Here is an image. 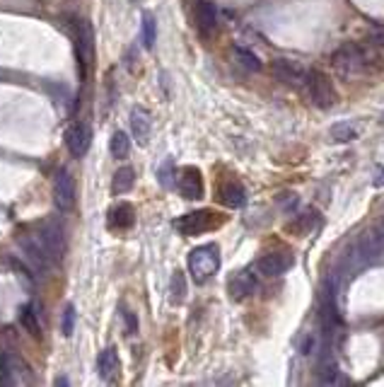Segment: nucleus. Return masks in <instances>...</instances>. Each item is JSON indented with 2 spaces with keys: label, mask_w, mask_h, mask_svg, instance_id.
<instances>
[{
  "label": "nucleus",
  "mask_w": 384,
  "mask_h": 387,
  "mask_svg": "<svg viewBox=\"0 0 384 387\" xmlns=\"http://www.w3.org/2000/svg\"><path fill=\"white\" fill-rule=\"evenodd\" d=\"M372 63V56L365 51L360 44H345L333 53V68L341 78H355V75L365 73L367 65Z\"/></svg>",
  "instance_id": "f257e3e1"
},
{
  "label": "nucleus",
  "mask_w": 384,
  "mask_h": 387,
  "mask_svg": "<svg viewBox=\"0 0 384 387\" xmlns=\"http://www.w3.org/2000/svg\"><path fill=\"white\" fill-rule=\"evenodd\" d=\"M220 269V249L218 244H203L189 254V271L196 283H206Z\"/></svg>",
  "instance_id": "f03ea898"
},
{
  "label": "nucleus",
  "mask_w": 384,
  "mask_h": 387,
  "mask_svg": "<svg viewBox=\"0 0 384 387\" xmlns=\"http://www.w3.org/2000/svg\"><path fill=\"white\" fill-rule=\"evenodd\" d=\"M307 92H310V97L315 100V105L319 109H331L333 105H336V90H333V83L329 80L326 73H322V70L312 68L307 70Z\"/></svg>",
  "instance_id": "7ed1b4c3"
},
{
  "label": "nucleus",
  "mask_w": 384,
  "mask_h": 387,
  "mask_svg": "<svg viewBox=\"0 0 384 387\" xmlns=\"http://www.w3.org/2000/svg\"><path fill=\"white\" fill-rule=\"evenodd\" d=\"M18 244L22 249V257L27 259V264L37 271H48L51 266H56V261L48 257L46 247L41 244V240L37 237V232H22L18 235Z\"/></svg>",
  "instance_id": "20e7f679"
},
{
  "label": "nucleus",
  "mask_w": 384,
  "mask_h": 387,
  "mask_svg": "<svg viewBox=\"0 0 384 387\" xmlns=\"http://www.w3.org/2000/svg\"><path fill=\"white\" fill-rule=\"evenodd\" d=\"M225 221L223 216H218L216 211H194V214H186L184 218L177 221V228L184 232V235L194 237V235H201V232H208V230H216L218 225Z\"/></svg>",
  "instance_id": "39448f33"
},
{
  "label": "nucleus",
  "mask_w": 384,
  "mask_h": 387,
  "mask_svg": "<svg viewBox=\"0 0 384 387\" xmlns=\"http://www.w3.org/2000/svg\"><path fill=\"white\" fill-rule=\"evenodd\" d=\"M37 237L41 240V244L46 247L48 257L58 264V259L63 257L65 249V235H63V225L56 221V218H48L46 223H41V228L37 230Z\"/></svg>",
  "instance_id": "423d86ee"
},
{
  "label": "nucleus",
  "mask_w": 384,
  "mask_h": 387,
  "mask_svg": "<svg viewBox=\"0 0 384 387\" xmlns=\"http://www.w3.org/2000/svg\"><path fill=\"white\" fill-rule=\"evenodd\" d=\"M75 201H78V189H75V179L68 170H61L53 179V204L58 206V211L68 214L75 209Z\"/></svg>",
  "instance_id": "0eeeda50"
},
{
  "label": "nucleus",
  "mask_w": 384,
  "mask_h": 387,
  "mask_svg": "<svg viewBox=\"0 0 384 387\" xmlns=\"http://www.w3.org/2000/svg\"><path fill=\"white\" fill-rule=\"evenodd\" d=\"M273 78L283 85L290 87H303L307 80V70L293 58H276L273 61Z\"/></svg>",
  "instance_id": "6e6552de"
},
{
  "label": "nucleus",
  "mask_w": 384,
  "mask_h": 387,
  "mask_svg": "<svg viewBox=\"0 0 384 387\" xmlns=\"http://www.w3.org/2000/svg\"><path fill=\"white\" fill-rule=\"evenodd\" d=\"M32 383L27 375V366L15 353H3L0 356V385H25Z\"/></svg>",
  "instance_id": "1a4fd4ad"
},
{
  "label": "nucleus",
  "mask_w": 384,
  "mask_h": 387,
  "mask_svg": "<svg viewBox=\"0 0 384 387\" xmlns=\"http://www.w3.org/2000/svg\"><path fill=\"white\" fill-rule=\"evenodd\" d=\"M90 143H92V129L85 122L70 124L68 131H65V148H68L70 155L82 157L90 150Z\"/></svg>",
  "instance_id": "9d476101"
},
{
  "label": "nucleus",
  "mask_w": 384,
  "mask_h": 387,
  "mask_svg": "<svg viewBox=\"0 0 384 387\" xmlns=\"http://www.w3.org/2000/svg\"><path fill=\"white\" fill-rule=\"evenodd\" d=\"M78 58L80 70H87L95 63V29L87 20H78Z\"/></svg>",
  "instance_id": "9b49d317"
},
{
  "label": "nucleus",
  "mask_w": 384,
  "mask_h": 387,
  "mask_svg": "<svg viewBox=\"0 0 384 387\" xmlns=\"http://www.w3.org/2000/svg\"><path fill=\"white\" fill-rule=\"evenodd\" d=\"M293 264L295 259L290 252H271V254H263V257L256 261V269H259L263 276H271L273 279V276L285 274Z\"/></svg>",
  "instance_id": "f8f14e48"
},
{
  "label": "nucleus",
  "mask_w": 384,
  "mask_h": 387,
  "mask_svg": "<svg viewBox=\"0 0 384 387\" xmlns=\"http://www.w3.org/2000/svg\"><path fill=\"white\" fill-rule=\"evenodd\" d=\"M177 187L182 192L184 199H201L203 196V177L196 167H184V170L177 172Z\"/></svg>",
  "instance_id": "ddd939ff"
},
{
  "label": "nucleus",
  "mask_w": 384,
  "mask_h": 387,
  "mask_svg": "<svg viewBox=\"0 0 384 387\" xmlns=\"http://www.w3.org/2000/svg\"><path fill=\"white\" fill-rule=\"evenodd\" d=\"M218 199L227 209H242L246 204V189L244 184H239L237 179H225L218 187Z\"/></svg>",
  "instance_id": "4468645a"
},
{
  "label": "nucleus",
  "mask_w": 384,
  "mask_h": 387,
  "mask_svg": "<svg viewBox=\"0 0 384 387\" xmlns=\"http://www.w3.org/2000/svg\"><path fill=\"white\" fill-rule=\"evenodd\" d=\"M227 291H230V296H232V301H244V298H249L251 293L256 291L254 274H251V271H237V274L230 279Z\"/></svg>",
  "instance_id": "2eb2a0df"
},
{
  "label": "nucleus",
  "mask_w": 384,
  "mask_h": 387,
  "mask_svg": "<svg viewBox=\"0 0 384 387\" xmlns=\"http://www.w3.org/2000/svg\"><path fill=\"white\" fill-rule=\"evenodd\" d=\"M97 368H100V378L107 380V383H112L114 378L119 375V370H121V361H119V353L114 346L104 348L100 353V358H97Z\"/></svg>",
  "instance_id": "dca6fc26"
},
{
  "label": "nucleus",
  "mask_w": 384,
  "mask_h": 387,
  "mask_svg": "<svg viewBox=\"0 0 384 387\" xmlns=\"http://www.w3.org/2000/svg\"><path fill=\"white\" fill-rule=\"evenodd\" d=\"M196 25H199L201 34H211L218 25V10L208 0H199L196 3Z\"/></svg>",
  "instance_id": "f3484780"
},
{
  "label": "nucleus",
  "mask_w": 384,
  "mask_h": 387,
  "mask_svg": "<svg viewBox=\"0 0 384 387\" xmlns=\"http://www.w3.org/2000/svg\"><path fill=\"white\" fill-rule=\"evenodd\" d=\"M135 223V209L131 204H119L109 211V225L117 230H128Z\"/></svg>",
  "instance_id": "a211bd4d"
},
{
  "label": "nucleus",
  "mask_w": 384,
  "mask_h": 387,
  "mask_svg": "<svg viewBox=\"0 0 384 387\" xmlns=\"http://www.w3.org/2000/svg\"><path fill=\"white\" fill-rule=\"evenodd\" d=\"M150 114H147V109H140L135 107L133 112H131V129H133V136L140 140V143H145L147 138H150Z\"/></svg>",
  "instance_id": "6ab92c4d"
},
{
  "label": "nucleus",
  "mask_w": 384,
  "mask_h": 387,
  "mask_svg": "<svg viewBox=\"0 0 384 387\" xmlns=\"http://www.w3.org/2000/svg\"><path fill=\"white\" fill-rule=\"evenodd\" d=\"M20 324L25 327L27 334L34 336V339H39V336H41V324H39V313H37V305H27V308H22Z\"/></svg>",
  "instance_id": "aec40b11"
},
{
  "label": "nucleus",
  "mask_w": 384,
  "mask_h": 387,
  "mask_svg": "<svg viewBox=\"0 0 384 387\" xmlns=\"http://www.w3.org/2000/svg\"><path fill=\"white\" fill-rule=\"evenodd\" d=\"M135 184V172L133 167H121V170H117L114 174V182H112V192L114 194H126L131 192V187Z\"/></svg>",
  "instance_id": "412c9836"
},
{
  "label": "nucleus",
  "mask_w": 384,
  "mask_h": 387,
  "mask_svg": "<svg viewBox=\"0 0 384 387\" xmlns=\"http://www.w3.org/2000/svg\"><path fill=\"white\" fill-rule=\"evenodd\" d=\"M109 152H112L114 157H126L131 152V138L124 133V131H117V133L112 136V140H109Z\"/></svg>",
  "instance_id": "4be33fe9"
},
{
  "label": "nucleus",
  "mask_w": 384,
  "mask_h": 387,
  "mask_svg": "<svg viewBox=\"0 0 384 387\" xmlns=\"http://www.w3.org/2000/svg\"><path fill=\"white\" fill-rule=\"evenodd\" d=\"M184 298H186V276L182 271H174L172 281H169V301L184 303Z\"/></svg>",
  "instance_id": "5701e85b"
},
{
  "label": "nucleus",
  "mask_w": 384,
  "mask_h": 387,
  "mask_svg": "<svg viewBox=\"0 0 384 387\" xmlns=\"http://www.w3.org/2000/svg\"><path fill=\"white\" fill-rule=\"evenodd\" d=\"M331 138L336 143H348V140H355L358 138V126L355 124H348V122H341L331 129Z\"/></svg>",
  "instance_id": "b1692460"
},
{
  "label": "nucleus",
  "mask_w": 384,
  "mask_h": 387,
  "mask_svg": "<svg viewBox=\"0 0 384 387\" xmlns=\"http://www.w3.org/2000/svg\"><path fill=\"white\" fill-rule=\"evenodd\" d=\"M157 41V22L150 13L143 15V46L152 48Z\"/></svg>",
  "instance_id": "393cba45"
},
{
  "label": "nucleus",
  "mask_w": 384,
  "mask_h": 387,
  "mask_svg": "<svg viewBox=\"0 0 384 387\" xmlns=\"http://www.w3.org/2000/svg\"><path fill=\"white\" fill-rule=\"evenodd\" d=\"M234 58H237V63L239 65H244L246 70H261V63H259V58L254 56L251 51H246V48H242V46H237L234 48Z\"/></svg>",
  "instance_id": "a878e982"
},
{
  "label": "nucleus",
  "mask_w": 384,
  "mask_h": 387,
  "mask_svg": "<svg viewBox=\"0 0 384 387\" xmlns=\"http://www.w3.org/2000/svg\"><path fill=\"white\" fill-rule=\"evenodd\" d=\"M75 320H78V313H75V305H65L63 317H61V334L70 336L75 329Z\"/></svg>",
  "instance_id": "bb28decb"
},
{
  "label": "nucleus",
  "mask_w": 384,
  "mask_h": 387,
  "mask_svg": "<svg viewBox=\"0 0 384 387\" xmlns=\"http://www.w3.org/2000/svg\"><path fill=\"white\" fill-rule=\"evenodd\" d=\"M157 177H160V184L164 189L174 187V165H172V160L164 162V165L160 167V172H157Z\"/></svg>",
  "instance_id": "cd10ccee"
},
{
  "label": "nucleus",
  "mask_w": 384,
  "mask_h": 387,
  "mask_svg": "<svg viewBox=\"0 0 384 387\" xmlns=\"http://www.w3.org/2000/svg\"><path fill=\"white\" fill-rule=\"evenodd\" d=\"M278 204H281L285 211H293L295 206H298V196H295L293 192H285V194L278 196Z\"/></svg>",
  "instance_id": "c85d7f7f"
},
{
  "label": "nucleus",
  "mask_w": 384,
  "mask_h": 387,
  "mask_svg": "<svg viewBox=\"0 0 384 387\" xmlns=\"http://www.w3.org/2000/svg\"><path fill=\"white\" fill-rule=\"evenodd\" d=\"M370 41L375 44V46H384V27H372Z\"/></svg>",
  "instance_id": "c756f323"
},
{
  "label": "nucleus",
  "mask_w": 384,
  "mask_h": 387,
  "mask_svg": "<svg viewBox=\"0 0 384 387\" xmlns=\"http://www.w3.org/2000/svg\"><path fill=\"white\" fill-rule=\"evenodd\" d=\"M124 320H126V324H128V334H135V329H138V324H135V315L124 313Z\"/></svg>",
  "instance_id": "7c9ffc66"
},
{
  "label": "nucleus",
  "mask_w": 384,
  "mask_h": 387,
  "mask_svg": "<svg viewBox=\"0 0 384 387\" xmlns=\"http://www.w3.org/2000/svg\"><path fill=\"white\" fill-rule=\"evenodd\" d=\"M382 184H384V172L377 174V179H375V187H382Z\"/></svg>",
  "instance_id": "2f4dec72"
},
{
  "label": "nucleus",
  "mask_w": 384,
  "mask_h": 387,
  "mask_svg": "<svg viewBox=\"0 0 384 387\" xmlns=\"http://www.w3.org/2000/svg\"><path fill=\"white\" fill-rule=\"evenodd\" d=\"M68 383H70L68 378H58V380H56V385H68Z\"/></svg>",
  "instance_id": "473e14b6"
}]
</instances>
